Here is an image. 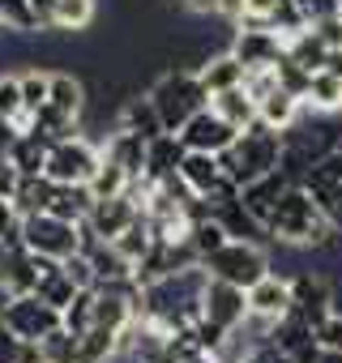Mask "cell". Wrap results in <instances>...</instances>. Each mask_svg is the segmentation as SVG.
Wrapping results in <instances>:
<instances>
[{
	"instance_id": "30",
	"label": "cell",
	"mask_w": 342,
	"mask_h": 363,
	"mask_svg": "<svg viewBox=\"0 0 342 363\" xmlns=\"http://www.w3.org/2000/svg\"><path fill=\"white\" fill-rule=\"evenodd\" d=\"M26 116H31V111H26V99H22V77L0 73V120L22 124Z\"/></svg>"
},
{
	"instance_id": "23",
	"label": "cell",
	"mask_w": 342,
	"mask_h": 363,
	"mask_svg": "<svg viewBox=\"0 0 342 363\" xmlns=\"http://www.w3.org/2000/svg\"><path fill=\"white\" fill-rule=\"evenodd\" d=\"M107 244H116V248H120V257H124V261H128V265L137 269V265H141V261H145V257L154 252V244H158V235H154V227H150V218L141 214V218H137L133 227H124V231H120L116 240H107Z\"/></svg>"
},
{
	"instance_id": "31",
	"label": "cell",
	"mask_w": 342,
	"mask_h": 363,
	"mask_svg": "<svg viewBox=\"0 0 342 363\" xmlns=\"http://www.w3.org/2000/svg\"><path fill=\"white\" fill-rule=\"evenodd\" d=\"M22 77V99H26V111L35 116L39 107H48V94H52V73H43V69H26V73H18Z\"/></svg>"
},
{
	"instance_id": "26",
	"label": "cell",
	"mask_w": 342,
	"mask_h": 363,
	"mask_svg": "<svg viewBox=\"0 0 342 363\" xmlns=\"http://www.w3.org/2000/svg\"><path fill=\"white\" fill-rule=\"evenodd\" d=\"M329 52H333V48H329V43H325L312 26L287 39V56H291L295 65H304L308 73H321V69H325V60H329Z\"/></svg>"
},
{
	"instance_id": "36",
	"label": "cell",
	"mask_w": 342,
	"mask_h": 363,
	"mask_svg": "<svg viewBox=\"0 0 342 363\" xmlns=\"http://www.w3.org/2000/svg\"><path fill=\"white\" fill-rule=\"evenodd\" d=\"M18 137H22V128H18L13 120H0V162H9V154H13Z\"/></svg>"
},
{
	"instance_id": "35",
	"label": "cell",
	"mask_w": 342,
	"mask_h": 363,
	"mask_svg": "<svg viewBox=\"0 0 342 363\" xmlns=\"http://www.w3.org/2000/svg\"><path fill=\"white\" fill-rule=\"evenodd\" d=\"M316 337H321V346L342 350V312H329V316L316 325Z\"/></svg>"
},
{
	"instance_id": "38",
	"label": "cell",
	"mask_w": 342,
	"mask_h": 363,
	"mask_svg": "<svg viewBox=\"0 0 342 363\" xmlns=\"http://www.w3.org/2000/svg\"><path fill=\"white\" fill-rule=\"evenodd\" d=\"M219 13H223V18H231V22H244L248 0H219Z\"/></svg>"
},
{
	"instance_id": "39",
	"label": "cell",
	"mask_w": 342,
	"mask_h": 363,
	"mask_svg": "<svg viewBox=\"0 0 342 363\" xmlns=\"http://www.w3.org/2000/svg\"><path fill=\"white\" fill-rule=\"evenodd\" d=\"M176 363H223L214 350H193V354H184V359H176Z\"/></svg>"
},
{
	"instance_id": "1",
	"label": "cell",
	"mask_w": 342,
	"mask_h": 363,
	"mask_svg": "<svg viewBox=\"0 0 342 363\" xmlns=\"http://www.w3.org/2000/svg\"><path fill=\"white\" fill-rule=\"evenodd\" d=\"M265 235L274 244H287V248H321V252H329L342 231L325 218V210L312 201V193L295 179V184H287V193L278 197V206H274V214L265 223Z\"/></svg>"
},
{
	"instance_id": "34",
	"label": "cell",
	"mask_w": 342,
	"mask_h": 363,
	"mask_svg": "<svg viewBox=\"0 0 342 363\" xmlns=\"http://www.w3.org/2000/svg\"><path fill=\"white\" fill-rule=\"evenodd\" d=\"M31 354H35V350H31L5 320H0V363H26Z\"/></svg>"
},
{
	"instance_id": "24",
	"label": "cell",
	"mask_w": 342,
	"mask_h": 363,
	"mask_svg": "<svg viewBox=\"0 0 342 363\" xmlns=\"http://www.w3.org/2000/svg\"><path fill=\"white\" fill-rule=\"evenodd\" d=\"M304 107H312L316 116H333V111H342V77L329 73V69L312 73V82H308V90H304Z\"/></svg>"
},
{
	"instance_id": "5",
	"label": "cell",
	"mask_w": 342,
	"mask_h": 363,
	"mask_svg": "<svg viewBox=\"0 0 342 363\" xmlns=\"http://www.w3.org/2000/svg\"><path fill=\"white\" fill-rule=\"evenodd\" d=\"M18 240H22L35 257L69 261L73 252H82V223H69V218H60V214L35 210V214H22Z\"/></svg>"
},
{
	"instance_id": "20",
	"label": "cell",
	"mask_w": 342,
	"mask_h": 363,
	"mask_svg": "<svg viewBox=\"0 0 342 363\" xmlns=\"http://www.w3.org/2000/svg\"><path fill=\"white\" fill-rule=\"evenodd\" d=\"M210 107H214L227 124H236L240 133H244L248 124H257V120H261V107H257V99H253V90H248V86H236V90L214 94V99H210Z\"/></svg>"
},
{
	"instance_id": "7",
	"label": "cell",
	"mask_w": 342,
	"mask_h": 363,
	"mask_svg": "<svg viewBox=\"0 0 342 363\" xmlns=\"http://www.w3.org/2000/svg\"><path fill=\"white\" fill-rule=\"evenodd\" d=\"M99 162H103V145L86 141L82 133H69V137L52 141L43 175L52 179V184H90V175L99 171Z\"/></svg>"
},
{
	"instance_id": "16",
	"label": "cell",
	"mask_w": 342,
	"mask_h": 363,
	"mask_svg": "<svg viewBox=\"0 0 342 363\" xmlns=\"http://www.w3.org/2000/svg\"><path fill=\"white\" fill-rule=\"evenodd\" d=\"M248 312L261 316V320H278L291 312V278H278V274H265L261 282L248 286Z\"/></svg>"
},
{
	"instance_id": "14",
	"label": "cell",
	"mask_w": 342,
	"mask_h": 363,
	"mask_svg": "<svg viewBox=\"0 0 342 363\" xmlns=\"http://www.w3.org/2000/svg\"><path fill=\"white\" fill-rule=\"evenodd\" d=\"M184 154H189V145L180 141V133H162V137H154V141L145 145V167H141V184L150 189V184H162V179H171V175L180 171Z\"/></svg>"
},
{
	"instance_id": "28",
	"label": "cell",
	"mask_w": 342,
	"mask_h": 363,
	"mask_svg": "<svg viewBox=\"0 0 342 363\" xmlns=\"http://www.w3.org/2000/svg\"><path fill=\"white\" fill-rule=\"evenodd\" d=\"M86 189H90V197H94V201H107V197H120V193H128V189H133V175H128L116 158H107V154H103V162H99V171L90 175V184H86Z\"/></svg>"
},
{
	"instance_id": "29",
	"label": "cell",
	"mask_w": 342,
	"mask_h": 363,
	"mask_svg": "<svg viewBox=\"0 0 342 363\" xmlns=\"http://www.w3.org/2000/svg\"><path fill=\"white\" fill-rule=\"evenodd\" d=\"M0 26L13 30V35H35L43 30L35 9H31V0H0Z\"/></svg>"
},
{
	"instance_id": "11",
	"label": "cell",
	"mask_w": 342,
	"mask_h": 363,
	"mask_svg": "<svg viewBox=\"0 0 342 363\" xmlns=\"http://www.w3.org/2000/svg\"><path fill=\"white\" fill-rule=\"evenodd\" d=\"M236 137H240V128L227 124L214 107H202V111L180 128V141H184L189 150H206V154H223Z\"/></svg>"
},
{
	"instance_id": "22",
	"label": "cell",
	"mask_w": 342,
	"mask_h": 363,
	"mask_svg": "<svg viewBox=\"0 0 342 363\" xmlns=\"http://www.w3.org/2000/svg\"><path fill=\"white\" fill-rule=\"evenodd\" d=\"M48 154H52V137H43V133L26 128V133L18 137V145H13L9 162H13L22 175H43V167H48Z\"/></svg>"
},
{
	"instance_id": "13",
	"label": "cell",
	"mask_w": 342,
	"mask_h": 363,
	"mask_svg": "<svg viewBox=\"0 0 342 363\" xmlns=\"http://www.w3.org/2000/svg\"><path fill=\"white\" fill-rule=\"evenodd\" d=\"M176 175L189 184V193H193V197H214L223 184H231L223 158H219V154H206V150H189Z\"/></svg>"
},
{
	"instance_id": "3",
	"label": "cell",
	"mask_w": 342,
	"mask_h": 363,
	"mask_svg": "<svg viewBox=\"0 0 342 363\" xmlns=\"http://www.w3.org/2000/svg\"><path fill=\"white\" fill-rule=\"evenodd\" d=\"M150 99H154V107H158V116H162V124H167V133H180L202 107H210V90L202 86V77H197V69H167L150 90H145Z\"/></svg>"
},
{
	"instance_id": "17",
	"label": "cell",
	"mask_w": 342,
	"mask_h": 363,
	"mask_svg": "<svg viewBox=\"0 0 342 363\" xmlns=\"http://www.w3.org/2000/svg\"><path fill=\"white\" fill-rule=\"evenodd\" d=\"M116 128H128V133H137L141 141H154V137L167 133V124H162V116H158V107H154L150 94L124 99V103H120V116H116Z\"/></svg>"
},
{
	"instance_id": "41",
	"label": "cell",
	"mask_w": 342,
	"mask_h": 363,
	"mask_svg": "<svg viewBox=\"0 0 342 363\" xmlns=\"http://www.w3.org/2000/svg\"><path fill=\"white\" fill-rule=\"evenodd\" d=\"M338 13H342V0H338Z\"/></svg>"
},
{
	"instance_id": "15",
	"label": "cell",
	"mask_w": 342,
	"mask_h": 363,
	"mask_svg": "<svg viewBox=\"0 0 342 363\" xmlns=\"http://www.w3.org/2000/svg\"><path fill=\"white\" fill-rule=\"evenodd\" d=\"M287 184H295V179L278 167V171H270V175H261V179H253V184H244L240 189V206L265 227L270 223V214H274V206H278V197L287 193Z\"/></svg>"
},
{
	"instance_id": "4",
	"label": "cell",
	"mask_w": 342,
	"mask_h": 363,
	"mask_svg": "<svg viewBox=\"0 0 342 363\" xmlns=\"http://www.w3.org/2000/svg\"><path fill=\"white\" fill-rule=\"evenodd\" d=\"M0 320H5L31 350H39L56 329H65V312L56 303H48L39 291H22V295H9L5 308H0Z\"/></svg>"
},
{
	"instance_id": "37",
	"label": "cell",
	"mask_w": 342,
	"mask_h": 363,
	"mask_svg": "<svg viewBox=\"0 0 342 363\" xmlns=\"http://www.w3.org/2000/svg\"><path fill=\"white\" fill-rule=\"evenodd\" d=\"M18 223H22L18 206H13V201H5V197H0V235H13V231H18Z\"/></svg>"
},
{
	"instance_id": "6",
	"label": "cell",
	"mask_w": 342,
	"mask_h": 363,
	"mask_svg": "<svg viewBox=\"0 0 342 363\" xmlns=\"http://www.w3.org/2000/svg\"><path fill=\"white\" fill-rule=\"evenodd\" d=\"M202 265L210 269V278H227V282H236V286H244V291L270 274L265 248H261L257 240H240V235H231V240H227L219 252H210Z\"/></svg>"
},
{
	"instance_id": "8",
	"label": "cell",
	"mask_w": 342,
	"mask_h": 363,
	"mask_svg": "<svg viewBox=\"0 0 342 363\" xmlns=\"http://www.w3.org/2000/svg\"><path fill=\"white\" fill-rule=\"evenodd\" d=\"M231 52H236V60H240L248 73H270V69H278V65H282V56H287V39H282L274 26L240 22Z\"/></svg>"
},
{
	"instance_id": "19",
	"label": "cell",
	"mask_w": 342,
	"mask_h": 363,
	"mask_svg": "<svg viewBox=\"0 0 342 363\" xmlns=\"http://www.w3.org/2000/svg\"><path fill=\"white\" fill-rule=\"evenodd\" d=\"M145 145H150V141H141L137 133H128V128H111V133H107V141H103V154H107V158H116V162L133 175V184H141Z\"/></svg>"
},
{
	"instance_id": "33",
	"label": "cell",
	"mask_w": 342,
	"mask_h": 363,
	"mask_svg": "<svg viewBox=\"0 0 342 363\" xmlns=\"http://www.w3.org/2000/svg\"><path fill=\"white\" fill-rule=\"evenodd\" d=\"M274 73H278V86H282V90H291V94L304 99V90H308V82H312V73H308L304 65H295L291 56H282V65H278Z\"/></svg>"
},
{
	"instance_id": "18",
	"label": "cell",
	"mask_w": 342,
	"mask_h": 363,
	"mask_svg": "<svg viewBox=\"0 0 342 363\" xmlns=\"http://www.w3.org/2000/svg\"><path fill=\"white\" fill-rule=\"evenodd\" d=\"M197 77H202V86L210 90V99H214V94H223V90L244 86V82H248V69L236 60V52H223V56L202 60V65H197Z\"/></svg>"
},
{
	"instance_id": "25",
	"label": "cell",
	"mask_w": 342,
	"mask_h": 363,
	"mask_svg": "<svg viewBox=\"0 0 342 363\" xmlns=\"http://www.w3.org/2000/svg\"><path fill=\"white\" fill-rule=\"evenodd\" d=\"M99 18V5L94 0H56V13H52V26L48 30H60V35H82L90 30Z\"/></svg>"
},
{
	"instance_id": "32",
	"label": "cell",
	"mask_w": 342,
	"mask_h": 363,
	"mask_svg": "<svg viewBox=\"0 0 342 363\" xmlns=\"http://www.w3.org/2000/svg\"><path fill=\"white\" fill-rule=\"evenodd\" d=\"M94 325V286H86L69 308H65V329L69 333H86Z\"/></svg>"
},
{
	"instance_id": "21",
	"label": "cell",
	"mask_w": 342,
	"mask_h": 363,
	"mask_svg": "<svg viewBox=\"0 0 342 363\" xmlns=\"http://www.w3.org/2000/svg\"><path fill=\"white\" fill-rule=\"evenodd\" d=\"M257 107H261V124H270V128H278V133H287V128L304 116V99L291 94V90H282V86H274L270 94H261Z\"/></svg>"
},
{
	"instance_id": "12",
	"label": "cell",
	"mask_w": 342,
	"mask_h": 363,
	"mask_svg": "<svg viewBox=\"0 0 342 363\" xmlns=\"http://www.w3.org/2000/svg\"><path fill=\"white\" fill-rule=\"evenodd\" d=\"M291 308H295L299 316H308L312 325H321V320L333 312V286H329L321 274L299 269V274L291 278Z\"/></svg>"
},
{
	"instance_id": "40",
	"label": "cell",
	"mask_w": 342,
	"mask_h": 363,
	"mask_svg": "<svg viewBox=\"0 0 342 363\" xmlns=\"http://www.w3.org/2000/svg\"><path fill=\"white\" fill-rule=\"evenodd\" d=\"M184 9H193V13H219V0H184Z\"/></svg>"
},
{
	"instance_id": "9",
	"label": "cell",
	"mask_w": 342,
	"mask_h": 363,
	"mask_svg": "<svg viewBox=\"0 0 342 363\" xmlns=\"http://www.w3.org/2000/svg\"><path fill=\"white\" fill-rule=\"evenodd\" d=\"M299 184L312 193V201L325 210V218L342 231V145L333 154H325L321 162H312L304 175H299Z\"/></svg>"
},
{
	"instance_id": "10",
	"label": "cell",
	"mask_w": 342,
	"mask_h": 363,
	"mask_svg": "<svg viewBox=\"0 0 342 363\" xmlns=\"http://www.w3.org/2000/svg\"><path fill=\"white\" fill-rule=\"evenodd\" d=\"M248 291L244 286H236V282H227V278H210L206 282V295H202V320H210V325H219L223 333H231V329H240V325H248Z\"/></svg>"
},
{
	"instance_id": "27",
	"label": "cell",
	"mask_w": 342,
	"mask_h": 363,
	"mask_svg": "<svg viewBox=\"0 0 342 363\" xmlns=\"http://www.w3.org/2000/svg\"><path fill=\"white\" fill-rule=\"evenodd\" d=\"M48 107H52V111H60V116H69V120H77V116H82V107H86V86H82L73 73H52Z\"/></svg>"
},
{
	"instance_id": "2",
	"label": "cell",
	"mask_w": 342,
	"mask_h": 363,
	"mask_svg": "<svg viewBox=\"0 0 342 363\" xmlns=\"http://www.w3.org/2000/svg\"><path fill=\"white\" fill-rule=\"evenodd\" d=\"M219 158H223V167H227V179H231L236 189H244V184H253V179H261V175H270V171L282 167V133L257 120V124H248Z\"/></svg>"
}]
</instances>
